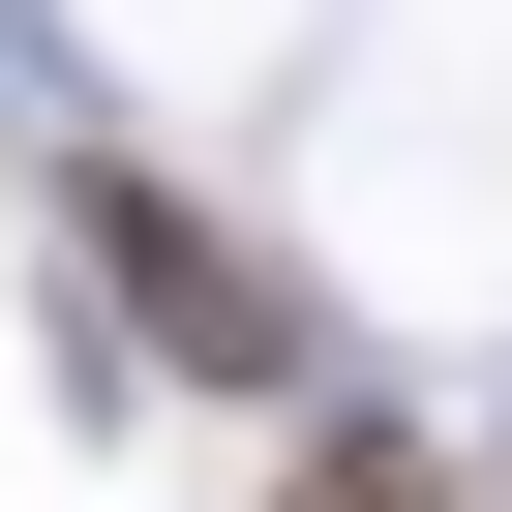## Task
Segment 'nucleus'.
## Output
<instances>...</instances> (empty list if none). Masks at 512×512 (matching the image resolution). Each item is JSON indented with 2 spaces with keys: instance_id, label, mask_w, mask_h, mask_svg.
<instances>
[{
  "instance_id": "1",
  "label": "nucleus",
  "mask_w": 512,
  "mask_h": 512,
  "mask_svg": "<svg viewBox=\"0 0 512 512\" xmlns=\"http://www.w3.org/2000/svg\"><path fill=\"white\" fill-rule=\"evenodd\" d=\"M61 241H91L121 362H181V392H302V362H332V302H302V272H272L241 211H181L151 151H61Z\"/></svg>"
},
{
  "instance_id": "2",
  "label": "nucleus",
  "mask_w": 512,
  "mask_h": 512,
  "mask_svg": "<svg viewBox=\"0 0 512 512\" xmlns=\"http://www.w3.org/2000/svg\"><path fill=\"white\" fill-rule=\"evenodd\" d=\"M272 512H452V482H422L392 422H302V482H272Z\"/></svg>"
}]
</instances>
